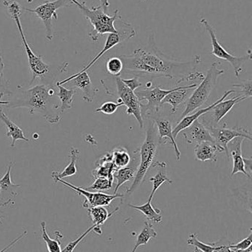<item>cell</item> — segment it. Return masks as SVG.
<instances>
[{
  "label": "cell",
  "mask_w": 252,
  "mask_h": 252,
  "mask_svg": "<svg viewBox=\"0 0 252 252\" xmlns=\"http://www.w3.org/2000/svg\"><path fill=\"white\" fill-rule=\"evenodd\" d=\"M235 93V90H229V91L225 92L224 94H223L220 99H218L217 101L213 103V104L210 105V106L204 108V109H200L199 111L195 112L193 115H186V116H185L184 118H181L180 122H179V124L176 125V127L173 128V134L175 139H176V137L179 136V134L180 132L183 131L184 129L189 127V126L194 122V121H197V120H199V118H201L203 115L210 112V111L215 106H216L217 103L223 101V100H226V97H229L231 94Z\"/></svg>",
  "instance_id": "cell-20"
},
{
  "label": "cell",
  "mask_w": 252,
  "mask_h": 252,
  "mask_svg": "<svg viewBox=\"0 0 252 252\" xmlns=\"http://www.w3.org/2000/svg\"><path fill=\"white\" fill-rule=\"evenodd\" d=\"M3 69H4V62H3L1 56V50H0V72L1 73H3Z\"/></svg>",
  "instance_id": "cell-44"
},
{
  "label": "cell",
  "mask_w": 252,
  "mask_h": 252,
  "mask_svg": "<svg viewBox=\"0 0 252 252\" xmlns=\"http://www.w3.org/2000/svg\"><path fill=\"white\" fill-rule=\"evenodd\" d=\"M158 234L154 229L153 226L148 220H146L142 232L138 235L136 245L131 252H136L141 246L146 245L149 243V240L152 238H156Z\"/></svg>",
  "instance_id": "cell-31"
},
{
  "label": "cell",
  "mask_w": 252,
  "mask_h": 252,
  "mask_svg": "<svg viewBox=\"0 0 252 252\" xmlns=\"http://www.w3.org/2000/svg\"><path fill=\"white\" fill-rule=\"evenodd\" d=\"M107 71L109 75L112 76H121L122 71L124 70V64L119 57H112L108 59L106 63Z\"/></svg>",
  "instance_id": "cell-33"
},
{
  "label": "cell",
  "mask_w": 252,
  "mask_h": 252,
  "mask_svg": "<svg viewBox=\"0 0 252 252\" xmlns=\"http://www.w3.org/2000/svg\"><path fill=\"white\" fill-rule=\"evenodd\" d=\"M183 135L188 144H200L204 142H213L208 128L199 120L194 121L189 127L183 130Z\"/></svg>",
  "instance_id": "cell-18"
},
{
  "label": "cell",
  "mask_w": 252,
  "mask_h": 252,
  "mask_svg": "<svg viewBox=\"0 0 252 252\" xmlns=\"http://www.w3.org/2000/svg\"><path fill=\"white\" fill-rule=\"evenodd\" d=\"M198 87V84H193L191 85L180 86L174 91L169 93L161 101V104H169L172 106L171 113H176L178 108L182 104L187 101L189 97L192 94V90Z\"/></svg>",
  "instance_id": "cell-17"
},
{
  "label": "cell",
  "mask_w": 252,
  "mask_h": 252,
  "mask_svg": "<svg viewBox=\"0 0 252 252\" xmlns=\"http://www.w3.org/2000/svg\"><path fill=\"white\" fill-rule=\"evenodd\" d=\"M194 252H202L201 251H200L199 250H198L197 248H195V250H194Z\"/></svg>",
  "instance_id": "cell-47"
},
{
  "label": "cell",
  "mask_w": 252,
  "mask_h": 252,
  "mask_svg": "<svg viewBox=\"0 0 252 252\" xmlns=\"http://www.w3.org/2000/svg\"><path fill=\"white\" fill-rule=\"evenodd\" d=\"M188 245L192 246L202 252H214L216 248V243L206 244L198 239L197 233H191L187 239Z\"/></svg>",
  "instance_id": "cell-34"
},
{
  "label": "cell",
  "mask_w": 252,
  "mask_h": 252,
  "mask_svg": "<svg viewBox=\"0 0 252 252\" xmlns=\"http://www.w3.org/2000/svg\"><path fill=\"white\" fill-rule=\"evenodd\" d=\"M0 224H1V225L3 224L2 220H1V216H0Z\"/></svg>",
  "instance_id": "cell-48"
},
{
  "label": "cell",
  "mask_w": 252,
  "mask_h": 252,
  "mask_svg": "<svg viewBox=\"0 0 252 252\" xmlns=\"http://www.w3.org/2000/svg\"><path fill=\"white\" fill-rule=\"evenodd\" d=\"M79 151L77 148H70L71 161L62 172H52L51 176L54 182L58 179H63L66 177L74 176L77 173L76 163L79 158Z\"/></svg>",
  "instance_id": "cell-25"
},
{
  "label": "cell",
  "mask_w": 252,
  "mask_h": 252,
  "mask_svg": "<svg viewBox=\"0 0 252 252\" xmlns=\"http://www.w3.org/2000/svg\"><path fill=\"white\" fill-rule=\"evenodd\" d=\"M4 92H1V93H0V99H1V97H4ZM7 104H8V101H2V100H0V105H2V106H7Z\"/></svg>",
  "instance_id": "cell-43"
},
{
  "label": "cell",
  "mask_w": 252,
  "mask_h": 252,
  "mask_svg": "<svg viewBox=\"0 0 252 252\" xmlns=\"http://www.w3.org/2000/svg\"><path fill=\"white\" fill-rule=\"evenodd\" d=\"M220 64V62H217L212 63L207 74L204 75V79L196 88L194 89L190 97L186 101V108L181 114V118L204 106L208 101L212 93L217 86V80L225 74L224 69H219Z\"/></svg>",
  "instance_id": "cell-5"
},
{
  "label": "cell",
  "mask_w": 252,
  "mask_h": 252,
  "mask_svg": "<svg viewBox=\"0 0 252 252\" xmlns=\"http://www.w3.org/2000/svg\"><path fill=\"white\" fill-rule=\"evenodd\" d=\"M15 162H10L6 171L5 174L0 179V187H1V192H0V198L4 199L6 195L7 197V205L13 204V199L17 195L16 192V188H19L20 185H14L11 180V170L14 166Z\"/></svg>",
  "instance_id": "cell-21"
},
{
  "label": "cell",
  "mask_w": 252,
  "mask_h": 252,
  "mask_svg": "<svg viewBox=\"0 0 252 252\" xmlns=\"http://www.w3.org/2000/svg\"><path fill=\"white\" fill-rule=\"evenodd\" d=\"M252 80H249V81H245V82L242 83L240 84H234L232 87H236V88H239L240 90H238V93H240L239 95L242 96L243 97L247 100V99L250 98L252 97Z\"/></svg>",
  "instance_id": "cell-37"
},
{
  "label": "cell",
  "mask_w": 252,
  "mask_h": 252,
  "mask_svg": "<svg viewBox=\"0 0 252 252\" xmlns=\"http://www.w3.org/2000/svg\"><path fill=\"white\" fill-rule=\"evenodd\" d=\"M0 192H1V187H0Z\"/></svg>",
  "instance_id": "cell-50"
},
{
  "label": "cell",
  "mask_w": 252,
  "mask_h": 252,
  "mask_svg": "<svg viewBox=\"0 0 252 252\" xmlns=\"http://www.w3.org/2000/svg\"><path fill=\"white\" fill-rule=\"evenodd\" d=\"M152 199L148 198V201L143 205H134V204H128V207L135 210H139L141 213L144 215L148 220L155 223H160L162 221V216L161 214V210L155 209L152 205Z\"/></svg>",
  "instance_id": "cell-26"
},
{
  "label": "cell",
  "mask_w": 252,
  "mask_h": 252,
  "mask_svg": "<svg viewBox=\"0 0 252 252\" xmlns=\"http://www.w3.org/2000/svg\"><path fill=\"white\" fill-rule=\"evenodd\" d=\"M121 80H122L123 83H124L130 90H131L133 92L136 91L137 89L140 88V87L143 86V84L141 82L138 76L131 78V79H123V78H121Z\"/></svg>",
  "instance_id": "cell-39"
},
{
  "label": "cell",
  "mask_w": 252,
  "mask_h": 252,
  "mask_svg": "<svg viewBox=\"0 0 252 252\" xmlns=\"http://www.w3.org/2000/svg\"><path fill=\"white\" fill-rule=\"evenodd\" d=\"M133 158H131V161L130 164L127 167H123V168L118 169L114 173V179H116L117 184L115 187L114 194H116L119 188L122 185L127 182H130L133 180L136 176V172L139 165V155L138 151H134L133 152Z\"/></svg>",
  "instance_id": "cell-19"
},
{
  "label": "cell",
  "mask_w": 252,
  "mask_h": 252,
  "mask_svg": "<svg viewBox=\"0 0 252 252\" xmlns=\"http://www.w3.org/2000/svg\"><path fill=\"white\" fill-rule=\"evenodd\" d=\"M59 85L69 83L70 89H78L83 94V100L87 103H91L94 98L96 93L99 92L98 89L95 88L92 84L90 75L87 71L83 72H78L75 75H71L69 78L57 82Z\"/></svg>",
  "instance_id": "cell-13"
},
{
  "label": "cell",
  "mask_w": 252,
  "mask_h": 252,
  "mask_svg": "<svg viewBox=\"0 0 252 252\" xmlns=\"http://www.w3.org/2000/svg\"><path fill=\"white\" fill-rule=\"evenodd\" d=\"M217 146L210 142L197 144L194 149L195 159L200 161H217Z\"/></svg>",
  "instance_id": "cell-23"
},
{
  "label": "cell",
  "mask_w": 252,
  "mask_h": 252,
  "mask_svg": "<svg viewBox=\"0 0 252 252\" xmlns=\"http://www.w3.org/2000/svg\"><path fill=\"white\" fill-rule=\"evenodd\" d=\"M41 238L47 245L48 252H62L61 249V241L63 238V235L59 231H56V239H52L49 237L46 230L45 221L41 222Z\"/></svg>",
  "instance_id": "cell-29"
},
{
  "label": "cell",
  "mask_w": 252,
  "mask_h": 252,
  "mask_svg": "<svg viewBox=\"0 0 252 252\" xmlns=\"http://www.w3.org/2000/svg\"><path fill=\"white\" fill-rule=\"evenodd\" d=\"M158 133L155 130V124L150 121L146 130V139L136 151L139 155V165L133 179V182L127 190V195H131L145 180L146 174L152 167L158 151Z\"/></svg>",
  "instance_id": "cell-3"
},
{
  "label": "cell",
  "mask_w": 252,
  "mask_h": 252,
  "mask_svg": "<svg viewBox=\"0 0 252 252\" xmlns=\"http://www.w3.org/2000/svg\"></svg>",
  "instance_id": "cell-51"
},
{
  "label": "cell",
  "mask_w": 252,
  "mask_h": 252,
  "mask_svg": "<svg viewBox=\"0 0 252 252\" xmlns=\"http://www.w3.org/2000/svg\"><path fill=\"white\" fill-rule=\"evenodd\" d=\"M1 106H2V105H0V121L4 123L6 128L7 129L6 136H7V137L11 138L10 147H11V148H14L15 143H16L17 140L29 142V139L24 134L23 130H22L19 126H16L13 121L9 119L8 117L4 114V112H3L2 109H2Z\"/></svg>",
  "instance_id": "cell-22"
},
{
  "label": "cell",
  "mask_w": 252,
  "mask_h": 252,
  "mask_svg": "<svg viewBox=\"0 0 252 252\" xmlns=\"http://www.w3.org/2000/svg\"><path fill=\"white\" fill-rule=\"evenodd\" d=\"M34 0H28V3H31Z\"/></svg>",
  "instance_id": "cell-49"
},
{
  "label": "cell",
  "mask_w": 252,
  "mask_h": 252,
  "mask_svg": "<svg viewBox=\"0 0 252 252\" xmlns=\"http://www.w3.org/2000/svg\"><path fill=\"white\" fill-rule=\"evenodd\" d=\"M12 0H2L3 4H4V6L7 5V4H8L9 2H10Z\"/></svg>",
  "instance_id": "cell-46"
},
{
  "label": "cell",
  "mask_w": 252,
  "mask_h": 252,
  "mask_svg": "<svg viewBox=\"0 0 252 252\" xmlns=\"http://www.w3.org/2000/svg\"><path fill=\"white\" fill-rule=\"evenodd\" d=\"M244 100H246L244 97L238 95L233 98L229 99V100H224L220 102L207 113V115H209V118H211L213 121L203 124L206 127H214V126H218L222 119L232 110V108L235 105L244 101Z\"/></svg>",
  "instance_id": "cell-15"
},
{
  "label": "cell",
  "mask_w": 252,
  "mask_h": 252,
  "mask_svg": "<svg viewBox=\"0 0 252 252\" xmlns=\"http://www.w3.org/2000/svg\"><path fill=\"white\" fill-rule=\"evenodd\" d=\"M117 90L121 101L127 107L126 113L130 116H133L139 123L141 129L144 128V119L142 115L141 102L136 96L135 92L132 91L123 83L121 77L115 78Z\"/></svg>",
  "instance_id": "cell-11"
},
{
  "label": "cell",
  "mask_w": 252,
  "mask_h": 252,
  "mask_svg": "<svg viewBox=\"0 0 252 252\" xmlns=\"http://www.w3.org/2000/svg\"><path fill=\"white\" fill-rule=\"evenodd\" d=\"M152 121L155 123V127L158 128V133H157L158 134V143L163 145V144L167 143V142L170 141L172 146L174 148L176 158L178 161H179L180 159L181 154H180V150L176 143V139L173 136V124H172L171 121L161 118V117L154 118Z\"/></svg>",
  "instance_id": "cell-16"
},
{
  "label": "cell",
  "mask_w": 252,
  "mask_h": 252,
  "mask_svg": "<svg viewBox=\"0 0 252 252\" xmlns=\"http://www.w3.org/2000/svg\"><path fill=\"white\" fill-rule=\"evenodd\" d=\"M114 181L108 178L98 177L95 179L94 182L91 186L84 188L87 190L105 191L109 190L112 188Z\"/></svg>",
  "instance_id": "cell-35"
},
{
  "label": "cell",
  "mask_w": 252,
  "mask_h": 252,
  "mask_svg": "<svg viewBox=\"0 0 252 252\" xmlns=\"http://www.w3.org/2000/svg\"><path fill=\"white\" fill-rule=\"evenodd\" d=\"M95 165H96V167L92 171V175L95 179L98 177H105L114 181L113 175L117 169L112 161H109V162H97L96 161Z\"/></svg>",
  "instance_id": "cell-32"
},
{
  "label": "cell",
  "mask_w": 252,
  "mask_h": 252,
  "mask_svg": "<svg viewBox=\"0 0 252 252\" xmlns=\"http://www.w3.org/2000/svg\"><path fill=\"white\" fill-rule=\"evenodd\" d=\"M178 87L170 90H162L161 86L155 87L152 90L135 91L139 101H146V104L141 103L142 117H148L151 114H158L161 109V101L171 92L174 91Z\"/></svg>",
  "instance_id": "cell-10"
},
{
  "label": "cell",
  "mask_w": 252,
  "mask_h": 252,
  "mask_svg": "<svg viewBox=\"0 0 252 252\" xmlns=\"http://www.w3.org/2000/svg\"><path fill=\"white\" fill-rule=\"evenodd\" d=\"M88 212L89 216L93 221V225H96L97 227L101 228L108 219L111 217L112 215L115 214L119 210V207L115 209L111 213H108V210L105 207H93L87 209Z\"/></svg>",
  "instance_id": "cell-27"
},
{
  "label": "cell",
  "mask_w": 252,
  "mask_h": 252,
  "mask_svg": "<svg viewBox=\"0 0 252 252\" xmlns=\"http://www.w3.org/2000/svg\"><path fill=\"white\" fill-rule=\"evenodd\" d=\"M252 232H251V233H250L247 238H244L242 241L237 243V244H230V245H229V247H230L231 249H233V250H240V251H246V250L252 247Z\"/></svg>",
  "instance_id": "cell-38"
},
{
  "label": "cell",
  "mask_w": 252,
  "mask_h": 252,
  "mask_svg": "<svg viewBox=\"0 0 252 252\" xmlns=\"http://www.w3.org/2000/svg\"><path fill=\"white\" fill-rule=\"evenodd\" d=\"M55 182L56 183L60 182L65 186L73 189L78 195L84 196L85 198V201L83 203V207L86 209L93 207H106V206H109L115 198H123L124 196L123 194L116 193L110 195V194L102 192H90V190H87L84 188L74 186L72 184L68 183L63 179H58Z\"/></svg>",
  "instance_id": "cell-12"
},
{
  "label": "cell",
  "mask_w": 252,
  "mask_h": 252,
  "mask_svg": "<svg viewBox=\"0 0 252 252\" xmlns=\"http://www.w3.org/2000/svg\"><path fill=\"white\" fill-rule=\"evenodd\" d=\"M124 106V103L118 99V102L108 101L104 103L100 107L96 109L95 112H101L105 115H110L115 113L118 108Z\"/></svg>",
  "instance_id": "cell-36"
},
{
  "label": "cell",
  "mask_w": 252,
  "mask_h": 252,
  "mask_svg": "<svg viewBox=\"0 0 252 252\" xmlns=\"http://www.w3.org/2000/svg\"><path fill=\"white\" fill-rule=\"evenodd\" d=\"M56 87L59 90L58 97L60 102V111L62 113L65 110L72 107V102H73L74 95L76 93V90L66 88L62 85H59L58 83H56Z\"/></svg>",
  "instance_id": "cell-28"
},
{
  "label": "cell",
  "mask_w": 252,
  "mask_h": 252,
  "mask_svg": "<svg viewBox=\"0 0 252 252\" xmlns=\"http://www.w3.org/2000/svg\"><path fill=\"white\" fill-rule=\"evenodd\" d=\"M6 94L8 109L27 108L31 115L38 114L50 124H58L62 119L58 93L51 85L39 84L28 89L19 86L16 91Z\"/></svg>",
  "instance_id": "cell-2"
},
{
  "label": "cell",
  "mask_w": 252,
  "mask_h": 252,
  "mask_svg": "<svg viewBox=\"0 0 252 252\" xmlns=\"http://www.w3.org/2000/svg\"><path fill=\"white\" fill-rule=\"evenodd\" d=\"M72 5H74L73 3L71 0H55L52 1H45L36 8H24V10L34 13L42 21L45 28L46 38L49 41H51L54 36L52 21L53 19H57L56 10L62 7H71Z\"/></svg>",
  "instance_id": "cell-8"
},
{
  "label": "cell",
  "mask_w": 252,
  "mask_h": 252,
  "mask_svg": "<svg viewBox=\"0 0 252 252\" xmlns=\"http://www.w3.org/2000/svg\"><path fill=\"white\" fill-rule=\"evenodd\" d=\"M152 167H158V173L154 176L149 178V182H152V190L151 192L150 195H149V198L152 200L154 195H155V192L159 189L160 187L163 185V184L167 183L172 184L173 181L171 179H169L167 176V170H166V167H167V163L164 161H155Z\"/></svg>",
  "instance_id": "cell-24"
},
{
  "label": "cell",
  "mask_w": 252,
  "mask_h": 252,
  "mask_svg": "<svg viewBox=\"0 0 252 252\" xmlns=\"http://www.w3.org/2000/svg\"><path fill=\"white\" fill-rule=\"evenodd\" d=\"M71 1L73 3L74 5L79 8L93 26V30L88 33L92 41L96 42L99 37L105 34L116 33L117 30L115 29L114 22L119 16V10H115L113 15L109 16L101 6L89 8L86 5L85 1H80L79 0Z\"/></svg>",
  "instance_id": "cell-4"
},
{
  "label": "cell",
  "mask_w": 252,
  "mask_h": 252,
  "mask_svg": "<svg viewBox=\"0 0 252 252\" xmlns=\"http://www.w3.org/2000/svg\"><path fill=\"white\" fill-rule=\"evenodd\" d=\"M200 23L204 25L206 31L209 32L211 37L212 46H213L211 54L216 56L217 59H222V60L230 63L235 71V76L238 78L240 74L243 71V66L244 63L248 61L252 60L251 50H249L248 54L247 56H242V57H237V56H233L229 53L219 42L217 35H216V31L207 19L202 18L200 20Z\"/></svg>",
  "instance_id": "cell-7"
},
{
  "label": "cell",
  "mask_w": 252,
  "mask_h": 252,
  "mask_svg": "<svg viewBox=\"0 0 252 252\" xmlns=\"http://www.w3.org/2000/svg\"><path fill=\"white\" fill-rule=\"evenodd\" d=\"M111 152L112 155V163L117 170L127 167L130 164L131 156L127 148L122 146L117 147Z\"/></svg>",
  "instance_id": "cell-30"
},
{
  "label": "cell",
  "mask_w": 252,
  "mask_h": 252,
  "mask_svg": "<svg viewBox=\"0 0 252 252\" xmlns=\"http://www.w3.org/2000/svg\"><path fill=\"white\" fill-rule=\"evenodd\" d=\"M27 234H28V231L25 230L23 232H22V234H21L20 235H19V237H17V238H16V239L13 240V241H12L11 243H10V244H8V245L7 246V247H4V249H3L2 250H1L0 252H7V250H10V249L12 248V247H13V246L15 245V244H17L18 242H19L20 240H22V238H24V237H26Z\"/></svg>",
  "instance_id": "cell-40"
},
{
  "label": "cell",
  "mask_w": 252,
  "mask_h": 252,
  "mask_svg": "<svg viewBox=\"0 0 252 252\" xmlns=\"http://www.w3.org/2000/svg\"><path fill=\"white\" fill-rule=\"evenodd\" d=\"M99 6L102 7L105 12L108 11L109 6V0H100V5Z\"/></svg>",
  "instance_id": "cell-42"
},
{
  "label": "cell",
  "mask_w": 252,
  "mask_h": 252,
  "mask_svg": "<svg viewBox=\"0 0 252 252\" xmlns=\"http://www.w3.org/2000/svg\"><path fill=\"white\" fill-rule=\"evenodd\" d=\"M207 127L213 137L215 145L217 146L218 152L226 153L228 159H229V158L227 145L230 141L238 136H242L250 141L252 140L251 132L244 127H236L230 128L226 124Z\"/></svg>",
  "instance_id": "cell-9"
},
{
  "label": "cell",
  "mask_w": 252,
  "mask_h": 252,
  "mask_svg": "<svg viewBox=\"0 0 252 252\" xmlns=\"http://www.w3.org/2000/svg\"><path fill=\"white\" fill-rule=\"evenodd\" d=\"M11 16L12 19L16 22L18 31L22 37V43L26 52L27 57H28V65L31 73L33 74L32 80H31L30 85H32L33 83L36 81V78H44L46 74L50 72L51 66L47 64L41 59V56H37L31 50V47L28 44L26 40L23 29H22V24H21V5L16 1H11L5 6Z\"/></svg>",
  "instance_id": "cell-6"
},
{
  "label": "cell",
  "mask_w": 252,
  "mask_h": 252,
  "mask_svg": "<svg viewBox=\"0 0 252 252\" xmlns=\"http://www.w3.org/2000/svg\"><path fill=\"white\" fill-rule=\"evenodd\" d=\"M245 138L238 136L229 142L227 145L228 153L232 158V170L231 176H235L238 173H243L244 176L251 179L250 175L245 170V163L242 155V144Z\"/></svg>",
  "instance_id": "cell-14"
},
{
  "label": "cell",
  "mask_w": 252,
  "mask_h": 252,
  "mask_svg": "<svg viewBox=\"0 0 252 252\" xmlns=\"http://www.w3.org/2000/svg\"><path fill=\"white\" fill-rule=\"evenodd\" d=\"M244 163H245V170L247 173L252 177V158H245L244 157Z\"/></svg>",
  "instance_id": "cell-41"
},
{
  "label": "cell",
  "mask_w": 252,
  "mask_h": 252,
  "mask_svg": "<svg viewBox=\"0 0 252 252\" xmlns=\"http://www.w3.org/2000/svg\"><path fill=\"white\" fill-rule=\"evenodd\" d=\"M4 82V75L0 72V87H4L2 83Z\"/></svg>",
  "instance_id": "cell-45"
},
{
  "label": "cell",
  "mask_w": 252,
  "mask_h": 252,
  "mask_svg": "<svg viewBox=\"0 0 252 252\" xmlns=\"http://www.w3.org/2000/svg\"><path fill=\"white\" fill-rule=\"evenodd\" d=\"M124 64V70L139 75H149L156 78L176 80L178 84L202 81L204 74L198 70L201 63L200 56H194L189 62H178L170 59L157 47L153 34L149 38L147 45L136 49L131 55L120 56Z\"/></svg>",
  "instance_id": "cell-1"
}]
</instances>
